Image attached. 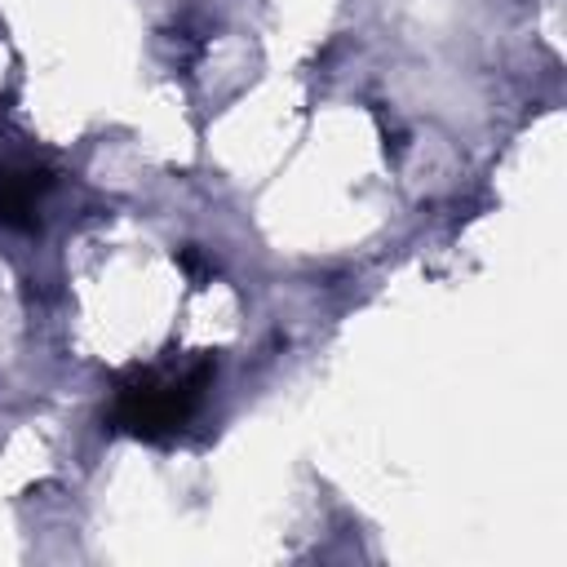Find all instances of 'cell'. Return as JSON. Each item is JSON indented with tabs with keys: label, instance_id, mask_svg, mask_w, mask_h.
I'll use <instances>...</instances> for the list:
<instances>
[{
	"label": "cell",
	"instance_id": "3",
	"mask_svg": "<svg viewBox=\"0 0 567 567\" xmlns=\"http://www.w3.org/2000/svg\"><path fill=\"white\" fill-rule=\"evenodd\" d=\"M177 266H182V270H186V275H190L195 284L213 275V266H208V261H204V257H199L195 248H182V252H177Z\"/></svg>",
	"mask_w": 567,
	"mask_h": 567
},
{
	"label": "cell",
	"instance_id": "2",
	"mask_svg": "<svg viewBox=\"0 0 567 567\" xmlns=\"http://www.w3.org/2000/svg\"><path fill=\"white\" fill-rule=\"evenodd\" d=\"M53 186L49 168L35 164H0V226L4 230H31L44 190Z\"/></svg>",
	"mask_w": 567,
	"mask_h": 567
},
{
	"label": "cell",
	"instance_id": "1",
	"mask_svg": "<svg viewBox=\"0 0 567 567\" xmlns=\"http://www.w3.org/2000/svg\"><path fill=\"white\" fill-rule=\"evenodd\" d=\"M217 377V359L199 354L186 368H133L115 381L111 394V430L133 434L142 443H168L186 430V421L199 412L208 385Z\"/></svg>",
	"mask_w": 567,
	"mask_h": 567
}]
</instances>
